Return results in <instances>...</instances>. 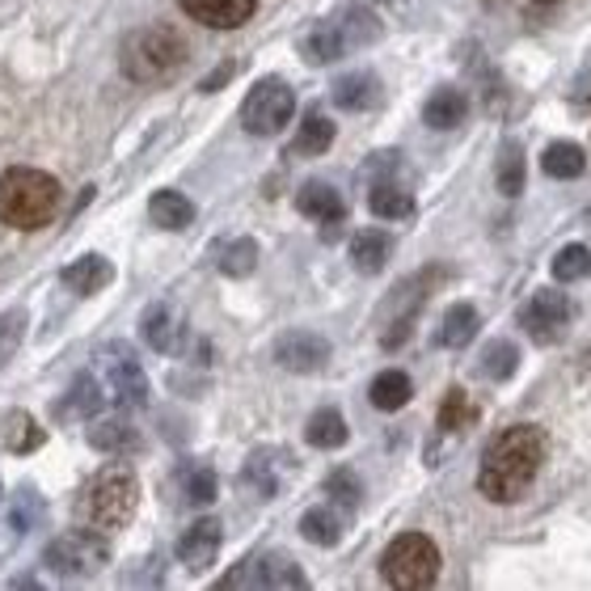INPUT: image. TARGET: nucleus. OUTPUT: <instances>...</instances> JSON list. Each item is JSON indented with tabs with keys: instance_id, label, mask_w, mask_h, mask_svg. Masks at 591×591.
<instances>
[{
	"instance_id": "79ce46f5",
	"label": "nucleus",
	"mask_w": 591,
	"mask_h": 591,
	"mask_svg": "<svg viewBox=\"0 0 591 591\" xmlns=\"http://www.w3.org/2000/svg\"><path fill=\"white\" fill-rule=\"evenodd\" d=\"M34 515H43V503L34 499V490H30V486H22V490H18V499H13V528H18V533H26L30 524H34Z\"/></svg>"
},
{
	"instance_id": "37998d69",
	"label": "nucleus",
	"mask_w": 591,
	"mask_h": 591,
	"mask_svg": "<svg viewBox=\"0 0 591 591\" xmlns=\"http://www.w3.org/2000/svg\"><path fill=\"white\" fill-rule=\"evenodd\" d=\"M233 73H237V59H224L215 73H208V77L199 81V93H215V89H224V85L233 81Z\"/></svg>"
},
{
	"instance_id": "c03bdc74",
	"label": "nucleus",
	"mask_w": 591,
	"mask_h": 591,
	"mask_svg": "<svg viewBox=\"0 0 591 591\" xmlns=\"http://www.w3.org/2000/svg\"><path fill=\"white\" fill-rule=\"evenodd\" d=\"M380 4H405V0H380Z\"/></svg>"
},
{
	"instance_id": "39448f33",
	"label": "nucleus",
	"mask_w": 591,
	"mask_h": 591,
	"mask_svg": "<svg viewBox=\"0 0 591 591\" xmlns=\"http://www.w3.org/2000/svg\"><path fill=\"white\" fill-rule=\"evenodd\" d=\"M135 508H140V482L127 465H107L98 469L85 490L77 494V515H81L89 528H102V533H119L132 524Z\"/></svg>"
},
{
	"instance_id": "6e6552de",
	"label": "nucleus",
	"mask_w": 591,
	"mask_h": 591,
	"mask_svg": "<svg viewBox=\"0 0 591 591\" xmlns=\"http://www.w3.org/2000/svg\"><path fill=\"white\" fill-rule=\"evenodd\" d=\"M110 562V540L102 528H77V533H64L43 549V566L55 570L59 579H85V575H98Z\"/></svg>"
},
{
	"instance_id": "423d86ee",
	"label": "nucleus",
	"mask_w": 591,
	"mask_h": 591,
	"mask_svg": "<svg viewBox=\"0 0 591 591\" xmlns=\"http://www.w3.org/2000/svg\"><path fill=\"white\" fill-rule=\"evenodd\" d=\"M439 566H444L439 545L427 533H402L389 540V549L380 558V579L398 591H419L439 579Z\"/></svg>"
},
{
	"instance_id": "bb28decb",
	"label": "nucleus",
	"mask_w": 591,
	"mask_h": 591,
	"mask_svg": "<svg viewBox=\"0 0 591 591\" xmlns=\"http://www.w3.org/2000/svg\"><path fill=\"white\" fill-rule=\"evenodd\" d=\"M102 405H107V389L85 372V377H77L68 384V393H64V402H59V414H64V419H98Z\"/></svg>"
},
{
	"instance_id": "f03ea898",
	"label": "nucleus",
	"mask_w": 591,
	"mask_h": 591,
	"mask_svg": "<svg viewBox=\"0 0 591 591\" xmlns=\"http://www.w3.org/2000/svg\"><path fill=\"white\" fill-rule=\"evenodd\" d=\"M190 64V43L174 26H140L119 47V68L135 85H169Z\"/></svg>"
},
{
	"instance_id": "ddd939ff",
	"label": "nucleus",
	"mask_w": 591,
	"mask_h": 591,
	"mask_svg": "<svg viewBox=\"0 0 591 591\" xmlns=\"http://www.w3.org/2000/svg\"><path fill=\"white\" fill-rule=\"evenodd\" d=\"M292 465V453H283V448H254L242 469V490H249L258 503H270L279 494V486L288 482Z\"/></svg>"
},
{
	"instance_id": "4be33fe9",
	"label": "nucleus",
	"mask_w": 591,
	"mask_h": 591,
	"mask_svg": "<svg viewBox=\"0 0 591 591\" xmlns=\"http://www.w3.org/2000/svg\"><path fill=\"white\" fill-rule=\"evenodd\" d=\"M347 515L350 511H343L338 503H317V508H309L300 515V537L330 549V545H338L343 533H347Z\"/></svg>"
},
{
	"instance_id": "b1692460",
	"label": "nucleus",
	"mask_w": 591,
	"mask_h": 591,
	"mask_svg": "<svg viewBox=\"0 0 591 591\" xmlns=\"http://www.w3.org/2000/svg\"><path fill=\"white\" fill-rule=\"evenodd\" d=\"M43 439H47V431L34 423V414H26V410H9V414H4V423H0V444H4L13 457L38 453Z\"/></svg>"
},
{
	"instance_id": "4468645a",
	"label": "nucleus",
	"mask_w": 591,
	"mask_h": 591,
	"mask_svg": "<svg viewBox=\"0 0 591 591\" xmlns=\"http://www.w3.org/2000/svg\"><path fill=\"white\" fill-rule=\"evenodd\" d=\"M275 364L288 368V372H300V377L322 372L330 364V338L313 334V330H288L275 343Z\"/></svg>"
},
{
	"instance_id": "1a4fd4ad",
	"label": "nucleus",
	"mask_w": 591,
	"mask_h": 591,
	"mask_svg": "<svg viewBox=\"0 0 591 591\" xmlns=\"http://www.w3.org/2000/svg\"><path fill=\"white\" fill-rule=\"evenodd\" d=\"M296 114V93L283 77H263L242 102V127L249 135H279Z\"/></svg>"
},
{
	"instance_id": "0eeeda50",
	"label": "nucleus",
	"mask_w": 591,
	"mask_h": 591,
	"mask_svg": "<svg viewBox=\"0 0 591 591\" xmlns=\"http://www.w3.org/2000/svg\"><path fill=\"white\" fill-rule=\"evenodd\" d=\"M448 279V270L444 267H427L423 275H410V279H402L398 288H393V296L384 300V334H380V347L384 350H398L410 338V330H414V322H419V313H423V304H427V296L439 288Z\"/></svg>"
},
{
	"instance_id": "2eb2a0df",
	"label": "nucleus",
	"mask_w": 591,
	"mask_h": 591,
	"mask_svg": "<svg viewBox=\"0 0 591 591\" xmlns=\"http://www.w3.org/2000/svg\"><path fill=\"white\" fill-rule=\"evenodd\" d=\"M140 334H144V343L153 350H161V355H182L190 343V330H187V317L169 304V300H157V304H148L144 309V317H140Z\"/></svg>"
},
{
	"instance_id": "f257e3e1",
	"label": "nucleus",
	"mask_w": 591,
	"mask_h": 591,
	"mask_svg": "<svg viewBox=\"0 0 591 591\" xmlns=\"http://www.w3.org/2000/svg\"><path fill=\"white\" fill-rule=\"evenodd\" d=\"M549 457V435L537 423L508 427L482 457L478 469V490L490 503H520L524 490L537 482L540 465Z\"/></svg>"
},
{
	"instance_id": "a18cd8bd",
	"label": "nucleus",
	"mask_w": 591,
	"mask_h": 591,
	"mask_svg": "<svg viewBox=\"0 0 591 591\" xmlns=\"http://www.w3.org/2000/svg\"><path fill=\"white\" fill-rule=\"evenodd\" d=\"M537 4H554V0H537Z\"/></svg>"
},
{
	"instance_id": "6ab92c4d",
	"label": "nucleus",
	"mask_w": 591,
	"mask_h": 591,
	"mask_svg": "<svg viewBox=\"0 0 591 591\" xmlns=\"http://www.w3.org/2000/svg\"><path fill=\"white\" fill-rule=\"evenodd\" d=\"M296 208H300V215H309V220H317V224H343V220H347V199L330 187V182H317V178L300 182Z\"/></svg>"
},
{
	"instance_id": "412c9836",
	"label": "nucleus",
	"mask_w": 591,
	"mask_h": 591,
	"mask_svg": "<svg viewBox=\"0 0 591 591\" xmlns=\"http://www.w3.org/2000/svg\"><path fill=\"white\" fill-rule=\"evenodd\" d=\"M89 444H93L98 453H110V457H132V453L144 448L140 431H135L127 419H119V414L93 419V423H89Z\"/></svg>"
},
{
	"instance_id": "f8f14e48",
	"label": "nucleus",
	"mask_w": 591,
	"mask_h": 591,
	"mask_svg": "<svg viewBox=\"0 0 591 591\" xmlns=\"http://www.w3.org/2000/svg\"><path fill=\"white\" fill-rule=\"evenodd\" d=\"M570 317H575V304H570L562 292H554V288L533 292V300L520 309V325L528 330V338L540 343V347L558 343V338H562V330L570 325Z\"/></svg>"
},
{
	"instance_id": "393cba45",
	"label": "nucleus",
	"mask_w": 591,
	"mask_h": 591,
	"mask_svg": "<svg viewBox=\"0 0 591 591\" xmlns=\"http://www.w3.org/2000/svg\"><path fill=\"white\" fill-rule=\"evenodd\" d=\"M148 220L165 228V233H182L194 224V203H190L182 190H157L148 199Z\"/></svg>"
},
{
	"instance_id": "ea45409f",
	"label": "nucleus",
	"mask_w": 591,
	"mask_h": 591,
	"mask_svg": "<svg viewBox=\"0 0 591 591\" xmlns=\"http://www.w3.org/2000/svg\"><path fill=\"white\" fill-rule=\"evenodd\" d=\"M325 499L338 503L343 511H355L359 508V499H364V486H359V478H355L350 469H338V473L325 478Z\"/></svg>"
},
{
	"instance_id": "7c9ffc66",
	"label": "nucleus",
	"mask_w": 591,
	"mask_h": 591,
	"mask_svg": "<svg viewBox=\"0 0 591 591\" xmlns=\"http://www.w3.org/2000/svg\"><path fill=\"white\" fill-rule=\"evenodd\" d=\"M330 144H334V123L325 119L322 110H309V114L300 119L292 153L296 157H322V153H330Z\"/></svg>"
},
{
	"instance_id": "dca6fc26",
	"label": "nucleus",
	"mask_w": 591,
	"mask_h": 591,
	"mask_svg": "<svg viewBox=\"0 0 591 591\" xmlns=\"http://www.w3.org/2000/svg\"><path fill=\"white\" fill-rule=\"evenodd\" d=\"M190 22L212 30H237L258 13V0H178Z\"/></svg>"
},
{
	"instance_id": "a211bd4d",
	"label": "nucleus",
	"mask_w": 591,
	"mask_h": 591,
	"mask_svg": "<svg viewBox=\"0 0 591 591\" xmlns=\"http://www.w3.org/2000/svg\"><path fill=\"white\" fill-rule=\"evenodd\" d=\"M220 540H224L220 520H194L187 533L178 537V558H182L187 570L203 575V570L215 562V554H220Z\"/></svg>"
},
{
	"instance_id": "cd10ccee",
	"label": "nucleus",
	"mask_w": 591,
	"mask_h": 591,
	"mask_svg": "<svg viewBox=\"0 0 591 591\" xmlns=\"http://www.w3.org/2000/svg\"><path fill=\"white\" fill-rule=\"evenodd\" d=\"M524 144L520 140H503L499 144V165H494V187H499V194L503 199H520L524 194Z\"/></svg>"
},
{
	"instance_id": "c756f323",
	"label": "nucleus",
	"mask_w": 591,
	"mask_h": 591,
	"mask_svg": "<svg viewBox=\"0 0 591 591\" xmlns=\"http://www.w3.org/2000/svg\"><path fill=\"white\" fill-rule=\"evenodd\" d=\"M368 208L380 215V220H405L414 212V194L410 187H402L398 178H377L372 190H368Z\"/></svg>"
},
{
	"instance_id": "e433bc0d",
	"label": "nucleus",
	"mask_w": 591,
	"mask_h": 591,
	"mask_svg": "<svg viewBox=\"0 0 591 591\" xmlns=\"http://www.w3.org/2000/svg\"><path fill=\"white\" fill-rule=\"evenodd\" d=\"M515 364H520V350L499 338V343H490V347L478 355V377L508 380V377H515Z\"/></svg>"
},
{
	"instance_id": "7ed1b4c3",
	"label": "nucleus",
	"mask_w": 591,
	"mask_h": 591,
	"mask_svg": "<svg viewBox=\"0 0 591 591\" xmlns=\"http://www.w3.org/2000/svg\"><path fill=\"white\" fill-rule=\"evenodd\" d=\"M64 203V190L52 174L43 169H30V165H13L0 174V224L9 228H47Z\"/></svg>"
},
{
	"instance_id": "f3484780",
	"label": "nucleus",
	"mask_w": 591,
	"mask_h": 591,
	"mask_svg": "<svg viewBox=\"0 0 591 591\" xmlns=\"http://www.w3.org/2000/svg\"><path fill=\"white\" fill-rule=\"evenodd\" d=\"M330 98H334V107H338V110L359 114V110H377L380 102H384V85H380L377 73L355 68V73L334 77V85H330Z\"/></svg>"
},
{
	"instance_id": "58836bf2",
	"label": "nucleus",
	"mask_w": 591,
	"mask_h": 591,
	"mask_svg": "<svg viewBox=\"0 0 591 591\" xmlns=\"http://www.w3.org/2000/svg\"><path fill=\"white\" fill-rule=\"evenodd\" d=\"M588 270H591L588 245H562V249L554 254V279H558V283H579Z\"/></svg>"
},
{
	"instance_id": "f704fd0d",
	"label": "nucleus",
	"mask_w": 591,
	"mask_h": 591,
	"mask_svg": "<svg viewBox=\"0 0 591 591\" xmlns=\"http://www.w3.org/2000/svg\"><path fill=\"white\" fill-rule=\"evenodd\" d=\"M540 169H545L549 178H583V169H588V153H583L579 144H570V140H558V144H549V148H545Z\"/></svg>"
},
{
	"instance_id": "a19ab883",
	"label": "nucleus",
	"mask_w": 591,
	"mask_h": 591,
	"mask_svg": "<svg viewBox=\"0 0 591 591\" xmlns=\"http://www.w3.org/2000/svg\"><path fill=\"white\" fill-rule=\"evenodd\" d=\"M22 338H26V313H22V309L0 313V372H4V364L18 355Z\"/></svg>"
},
{
	"instance_id": "473e14b6",
	"label": "nucleus",
	"mask_w": 591,
	"mask_h": 591,
	"mask_svg": "<svg viewBox=\"0 0 591 591\" xmlns=\"http://www.w3.org/2000/svg\"><path fill=\"white\" fill-rule=\"evenodd\" d=\"M215 267H220V275H228V279L254 275V267H258V242H254V237H233V242H224L215 249Z\"/></svg>"
},
{
	"instance_id": "49530a36",
	"label": "nucleus",
	"mask_w": 591,
	"mask_h": 591,
	"mask_svg": "<svg viewBox=\"0 0 591 591\" xmlns=\"http://www.w3.org/2000/svg\"><path fill=\"white\" fill-rule=\"evenodd\" d=\"M494 4H499V0H494Z\"/></svg>"
},
{
	"instance_id": "9d476101",
	"label": "nucleus",
	"mask_w": 591,
	"mask_h": 591,
	"mask_svg": "<svg viewBox=\"0 0 591 591\" xmlns=\"http://www.w3.org/2000/svg\"><path fill=\"white\" fill-rule=\"evenodd\" d=\"M98 368L107 377V393L114 398V405H123V410H144L148 405V377H144L132 347H123V343L102 347L98 350Z\"/></svg>"
},
{
	"instance_id": "c85d7f7f",
	"label": "nucleus",
	"mask_w": 591,
	"mask_h": 591,
	"mask_svg": "<svg viewBox=\"0 0 591 591\" xmlns=\"http://www.w3.org/2000/svg\"><path fill=\"white\" fill-rule=\"evenodd\" d=\"M478 330H482L478 309H473V304H453V309L444 313V322H439V334H435V338H439V347L460 350L478 338Z\"/></svg>"
},
{
	"instance_id": "aec40b11",
	"label": "nucleus",
	"mask_w": 591,
	"mask_h": 591,
	"mask_svg": "<svg viewBox=\"0 0 591 591\" xmlns=\"http://www.w3.org/2000/svg\"><path fill=\"white\" fill-rule=\"evenodd\" d=\"M59 283L73 296H98L102 288L114 283V263L102 258V254H81L77 263H68L59 270Z\"/></svg>"
},
{
	"instance_id": "c9c22d12",
	"label": "nucleus",
	"mask_w": 591,
	"mask_h": 591,
	"mask_svg": "<svg viewBox=\"0 0 591 591\" xmlns=\"http://www.w3.org/2000/svg\"><path fill=\"white\" fill-rule=\"evenodd\" d=\"M469 423H473L469 393H465V389H448V393H444V405H439V414H435V427L444 431V435H460Z\"/></svg>"
},
{
	"instance_id": "5701e85b",
	"label": "nucleus",
	"mask_w": 591,
	"mask_h": 591,
	"mask_svg": "<svg viewBox=\"0 0 591 591\" xmlns=\"http://www.w3.org/2000/svg\"><path fill=\"white\" fill-rule=\"evenodd\" d=\"M423 119H427V127H435V132H457L460 123L469 119V93L453 89V85L435 89L427 98V107H423Z\"/></svg>"
},
{
	"instance_id": "20e7f679",
	"label": "nucleus",
	"mask_w": 591,
	"mask_h": 591,
	"mask_svg": "<svg viewBox=\"0 0 591 591\" xmlns=\"http://www.w3.org/2000/svg\"><path fill=\"white\" fill-rule=\"evenodd\" d=\"M380 34H384V26H380L372 9L343 4L300 38V55L309 64H334V59H347L350 52H364V47L380 43Z\"/></svg>"
},
{
	"instance_id": "2f4dec72",
	"label": "nucleus",
	"mask_w": 591,
	"mask_h": 591,
	"mask_svg": "<svg viewBox=\"0 0 591 591\" xmlns=\"http://www.w3.org/2000/svg\"><path fill=\"white\" fill-rule=\"evenodd\" d=\"M347 419L338 414V410H317L309 423H304V439L313 444V448H322V453H334V448H343L347 444Z\"/></svg>"
},
{
	"instance_id": "a878e982",
	"label": "nucleus",
	"mask_w": 591,
	"mask_h": 591,
	"mask_svg": "<svg viewBox=\"0 0 591 591\" xmlns=\"http://www.w3.org/2000/svg\"><path fill=\"white\" fill-rule=\"evenodd\" d=\"M389 254H393V242H389L384 228H359L350 237V263H355L359 275H380L384 263H389Z\"/></svg>"
},
{
	"instance_id": "72a5a7b5",
	"label": "nucleus",
	"mask_w": 591,
	"mask_h": 591,
	"mask_svg": "<svg viewBox=\"0 0 591 591\" xmlns=\"http://www.w3.org/2000/svg\"><path fill=\"white\" fill-rule=\"evenodd\" d=\"M414 398V384H410V377L405 372H398V368H389V372H380L377 380H372V389H368V402L377 405V410H402L405 402Z\"/></svg>"
},
{
	"instance_id": "4c0bfd02",
	"label": "nucleus",
	"mask_w": 591,
	"mask_h": 591,
	"mask_svg": "<svg viewBox=\"0 0 591 591\" xmlns=\"http://www.w3.org/2000/svg\"><path fill=\"white\" fill-rule=\"evenodd\" d=\"M178 486H182V494H187L190 508H208V503L215 499V473L208 469V465H182Z\"/></svg>"
},
{
	"instance_id": "9b49d317",
	"label": "nucleus",
	"mask_w": 591,
	"mask_h": 591,
	"mask_svg": "<svg viewBox=\"0 0 591 591\" xmlns=\"http://www.w3.org/2000/svg\"><path fill=\"white\" fill-rule=\"evenodd\" d=\"M220 588L233 591V588H309V579H304V570L292 562V558H283V554H258V558H245L237 562L224 579H220Z\"/></svg>"
}]
</instances>
